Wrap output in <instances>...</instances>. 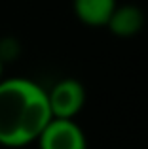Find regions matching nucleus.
<instances>
[{"label":"nucleus","instance_id":"obj_1","mask_svg":"<svg viewBox=\"0 0 148 149\" xmlns=\"http://www.w3.org/2000/svg\"><path fill=\"white\" fill-rule=\"evenodd\" d=\"M51 121L48 91L27 77L0 79V146L25 147Z\"/></svg>","mask_w":148,"mask_h":149},{"label":"nucleus","instance_id":"obj_2","mask_svg":"<svg viewBox=\"0 0 148 149\" xmlns=\"http://www.w3.org/2000/svg\"><path fill=\"white\" fill-rule=\"evenodd\" d=\"M48 102L51 117L74 119L85 106V87L74 77H65L48 91Z\"/></svg>","mask_w":148,"mask_h":149},{"label":"nucleus","instance_id":"obj_3","mask_svg":"<svg viewBox=\"0 0 148 149\" xmlns=\"http://www.w3.org/2000/svg\"><path fill=\"white\" fill-rule=\"evenodd\" d=\"M40 149H87V138L74 119L51 117L38 136Z\"/></svg>","mask_w":148,"mask_h":149},{"label":"nucleus","instance_id":"obj_4","mask_svg":"<svg viewBox=\"0 0 148 149\" xmlns=\"http://www.w3.org/2000/svg\"><path fill=\"white\" fill-rule=\"evenodd\" d=\"M106 26L114 36L131 38L142 30V26H144V13H142V10L139 6H133V4L116 6Z\"/></svg>","mask_w":148,"mask_h":149},{"label":"nucleus","instance_id":"obj_5","mask_svg":"<svg viewBox=\"0 0 148 149\" xmlns=\"http://www.w3.org/2000/svg\"><path fill=\"white\" fill-rule=\"evenodd\" d=\"M74 13L87 26H106L118 0H74Z\"/></svg>","mask_w":148,"mask_h":149},{"label":"nucleus","instance_id":"obj_6","mask_svg":"<svg viewBox=\"0 0 148 149\" xmlns=\"http://www.w3.org/2000/svg\"><path fill=\"white\" fill-rule=\"evenodd\" d=\"M2 70H4V61L0 58V79H2Z\"/></svg>","mask_w":148,"mask_h":149}]
</instances>
